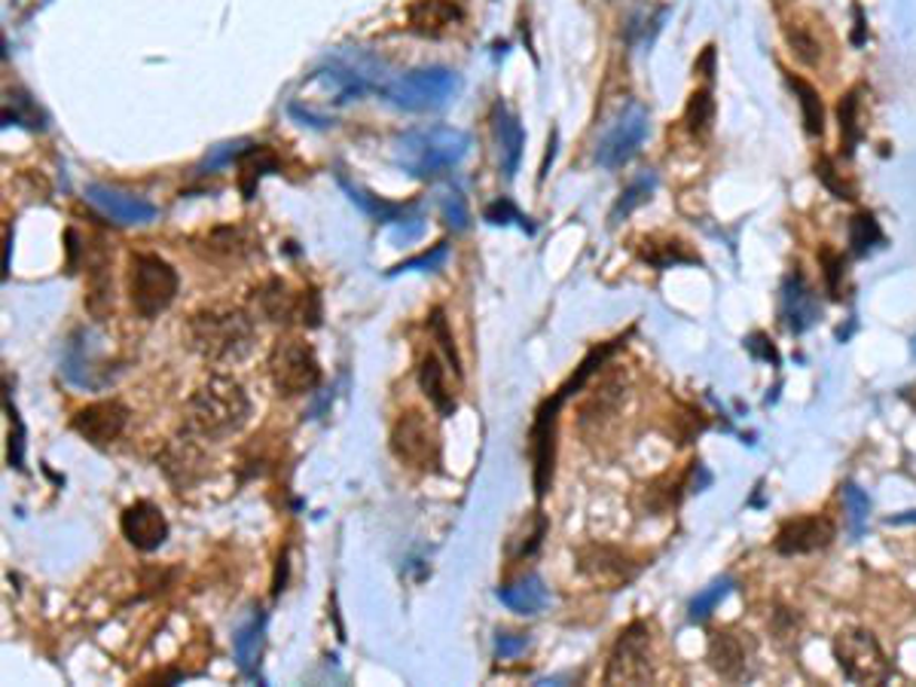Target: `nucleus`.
Segmentation results:
<instances>
[{
    "instance_id": "1",
    "label": "nucleus",
    "mask_w": 916,
    "mask_h": 687,
    "mask_svg": "<svg viewBox=\"0 0 916 687\" xmlns=\"http://www.w3.org/2000/svg\"><path fill=\"white\" fill-rule=\"evenodd\" d=\"M471 150V135L453 126H431L397 135L394 141V163L404 168L410 178L434 180L453 171Z\"/></svg>"
},
{
    "instance_id": "2",
    "label": "nucleus",
    "mask_w": 916,
    "mask_h": 687,
    "mask_svg": "<svg viewBox=\"0 0 916 687\" xmlns=\"http://www.w3.org/2000/svg\"><path fill=\"white\" fill-rule=\"evenodd\" d=\"M250 415V401L245 389L236 380L215 376L193 394L187 403V422L184 428L205 440H224L238 434Z\"/></svg>"
},
{
    "instance_id": "3",
    "label": "nucleus",
    "mask_w": 916,
    "mask_h": 687,
    "mask_svg": "<svg viewBox=\"0 0 916 687\" xmlns=\"http://www.w3.org/2000/svg\"><path fill=\"white\" fill-rule=\"evenodd\" d=\"M190 343L208 361L227 364L248 355L254 343V324L245 312L227 308V312H203L190 321Z\"/></svg>"
},
{
    "instance_id": "4",
    "label": "nucleus",
    "mask_w": 916,
    "mask_h": 687,
    "mask_svg": "<svg viewBox=\"0 0 916 687\" xmlns=\"http://www.w3.org/2000/svg\"><path fill=\"white\" fill-rule=\"evenodd\" d=\"M129 296L141 318H156L166 312L178 296V273L175 266L156 254H131L129 261Z\"/></svg>"
},
{
    "instance_id": "5",
    "label": "nucleus",
    "mask_w": 916,
    "mask_h": 687,
    "mask_svg": "<svg viewBox=\"0 0 916 687\" xmlns=\"http://www.w3.org/2000/svg\"><path fill=\"white\" fill-rule=\"evenodd\" d=\"M269 376L282 398H299L322 385V364L303 340H278L269 352Z\"/></svg>"
},
{
    "instance_id": "6",
    "label": "nucleus",
    "mask_w": 916,
    "mask_h": 687,
    "mask_svg": "<svg viewBox=\"0 0 916 687\" xmlns=\"http://www.w3.org/2000/svg\"><path fill=\"white\" fill-rule=\"evenodd\" d=\"M392 452L397 462L416 471H443V440L429 415L410 410L392 428Z\"/></svg>"
},
{
    "instance_id": "7",
    "label": "nucleus",
    "mask_w": 916,
    "mask_h": 687,
    "mask_svg": "<svg viewBox=\"0 0 916 687\" xmlns=\"http://www.w3.org/2000/svg\"><path fill=\"white\" fill-rule=\"evenodd\" d=\"M455 89H459V77L450 68H418L385 86V98L401 110L418 114V110L443 107L455 96Z\"/></svg>"
},
{
    "instance_id": "8",
    "label": "nucleus",
    "mask_w": 916,
    "mask_h": 687,
    "mask_svg": "<svg viewBox=\"0 0 916 687\" xmlns=\"http://www.w3.org/2000/svg\"><path fill=\"white\" fill-rule=\"evenodd\" d=\"M834 660L849 681L856 685H883L889 678V660L880 641L865 629H846L834 639Z\"/></svg>"
},
{
    "instance_id": "9",
    "label": "nucleus",
    "mask_w": 916,
    "mask_h": 687,
    "mask_svg": "<svg viewBox=\"0 0 916 687\" xmlns=\"http://www.w3.org/2000/svg\"><path fill=\"white\" fill-rule=\"evenodd\" d=\"M651 678V629L642 620H636L620 632L614 651L608 660L605 685H639Z\"/></svg>"
},
{
    "instance_id": "10",
    "label": "nucleus",
    "mask_w": 916,
    "mask_h": 687,
    "mask_svg": "<svg viewBox=\"0 0 916 687\" xmlns=\"http://www.w3.org/2000/svg\"><path fill=\"white\" fill-rule=\"evenodd\" d=\"M644 138H648V110L642 105H630L595 147V163L608 171L623 168L632 156L639 154Z\"/></svg>"
},
{
    "instance_id": "11",
    "label": "nucleus",
    "mask_w": 916,
    "mask_h": 687,
    "mask_svg": "<svg viewBox=\"0 0 916 687\" xmlns=\"http://www.w3.org/2000/svg\"><path fill=\"white\" fill-rule=\"evenodd\" d=\"M569 401V392H560L548 398V401L538 406L535 422H532V464H535V495L544 498L553 480V443H557V419H560L562 403Z\"/></svg>"
},
{
    "instance_id": "12",
    "label": "nucleus",
    "mask_w": 916,
    "mask_h": 687,
    "mask_svg": "<svg viewBox=\"0 0 916 687\" xmlns=\"http://www.w3.org/2000/svg\"><path fill=\"white\" fill-rule=\"evenodd\" d=\"M126 422H129V406L119 401L89 403L71 419L73 431L92 446H110L126 431Z\"/></svg>"
},
{
    "instance_id": "13",
    "label": "nucleus",
    "mask_w": 916,
    "mask_h": 687,
    "mask_svg": "<svg viewBox=\"0 0 916 687\" xmlns=\"http://www.w3.org/2000/svg\"><path fill=\"white\" fill-rule=\"evenodd\" d=\"M119 529H122V538L135 550H141V553H154V550L166 544L168 538L166 513L156 508L154 501H135V504H129V508L122 510V517H119Z\"/></svg>"
},
{
    "instance_id": "14",
    "label": "nucleus",
    "mask_w": 916,
    "mask_h": 687,
    "mask_svg": "<svg viewBox=\"0 0 916 687\" xmlns=\"http://www.w3.org/2000/svg\"><path fill=\"white\" fill-rule=\"evenodd\" d=\"M834 534H837V526L828 517L812 513V517L788 520L776 534L774 547L776 553H782V557H800V553L825 550L834 541Z\"/></svg>"
},
{
    "instance_id": "15",
    "label": "nucleus",
    "mask_w": 916,
    "mask_h": 687,
    "mask_svg": "<svg viewBox=\"0 0 916 687\" xmlns=\"http://www.w3.org/2000/svg\"><path fill=\"white\" fill-rule=\"evenodd\" d=\"M83 196L89 205H96L98 212L119 226L150 224L156 217L154 202L141 199V196H131V193L114 190V187H105V184H89Z\"/></svg>"
},
{
    "instance_id": "16",
    "label": "nucleus",
    "mask_w": 916,
    "mask_h": 687,
    "mask_svg": "<svg viewBox=\"0 0 916 687\" xmlns=\"http://www.w3.org/2000/svg\"><path fill=\"white\" fill-rule=\"evenodd\" d=\"M581 571L599 587L618 590L623 583L636 578L639 566L627 553H620L614 547H587L581 553Z\"/></svg>"
},
{
    "instance_id": "17",
    "label": "nucleus",
    "mask_w": 916,
    "mask_h": 687,
    "mask_svg": "<svg viewBox=\"0 0 916 687\" xmlns=\"http://www.w3.org/2000/svg\"><path fill=\"white\" fill-rule=\"evenodd\" d=\"M263 312L273 321H303L315 327L322 321V306L315 294H290L282 282H269L260 294Z\"/></svg>"
},
{
    "instance_id": "18",
    "label": "nucleus",
    "mask_w": 916,
    "mask_h": 687,
    "mask_svg": "<svg viewBox=\"0 0 916 687\" xmlns=\"http://www.w3.org/2000/svg\"><path fill=\"white\" fill-rule=\"evenodd\" d=\"M464 12H467V0H413L406 19L416 35L441 37L462 22Z\"/></svg>"
},
{
    "instance_id": "19",
    "label": "nucleus",
    "mask_w": 916,
    "mask_h": 687,
    "mask_svg": "<svg viewBox=\"0 0 916 687\" xmlns=\"http://www.w3.org/2000/svg\"><path fill=\"white\" fill-rule=\"evenodd\" d=\"M492 131H495V144H499V163L504 178H513L516 168H520V156H523L525 131L520 117L513 114L508 105L492 107Z\"/></svg>"
},
{
    "instance_id": "20",
    "label": "nucleus",
    "mask_w": 916,
    "mask_h": 687,
    "mask_svg": "<svg viewBox=\"0 0 916 687\" xmlns=\"http://www.w3.org/2000/svg\"><path fill=\"white\" fill-rule=\"evenodd\" d=\"M782 318L791 333L809 331L819 318V300L800 273H791L782 285Z\"/></svg>"
},
{
    "instance_id": "21",
    "label": "nucleus",
    "mask_w": 916,
    "mask_h": 687,
    "mask_svg": "<svg viewBox=\"0 0 916 687\" xmlns=\"http://www.w3.org/2000/svg\"><path fill=\"white\" fill-rule=\"evenodd\" d=\"M499 602L504 608H511L513 615H525L532 617L538 611H544L550 602V590L544 587V581L538 575H525L516 583H508V587H499L495 590Z\"/></svg>"
},
{
    "instance_id": "22",
    "label": "nucleus",
    "mask_w": 916,
    "mask_h": 687,
    "mask_svg": "<svg viewBox=\"0 0 916 687\" xmlns=\"http://www.w3.org/2000/svg\"><path fill=\"white\" fill-rule=\"evenodd\" d=\"M336 184L343 187L348 202L357 205V208L367 214V217H373L376 224H401V220H413L406 205H394V202L380 199V196H373V193H367L364 187H357V184H352V180L343 178V175H336Z\"/></svg>"
},
{
    "instance_id": "23",
    "label": "nucleus",
    "mask_w": 916,
    "mask_h": 687,
    "mask_svg": "<svg viewBox=\"0 0 916 687\" xmlns=\"http://www.w3.org/2000/svg\"><path fill=\"white\" fill-rule=\"evenodd\" d=\"M273 171H278V156L266 144H250L248 150L238 156V187L245 193V199H254L257 184Z\"/></svg>"
},
{
    "instance_id": "24",
    "label": "nucleus",
    "mask_w": 916,
    "mask_h": 687,
    "mask_svg": "<svg viewBox=\"0 0 916 687\" xmlns=\"http://www.w3.org/2000/svg\"><path fill=\"white\" fill-rule=\"evenodd\" d=\"M263 636H266V617L263 615H254L236 632V664L245 676H254L257 666H260Z\"/></svg>"
},
{
    "instance_id": "25",
    "label": "nucleus",
    "mask_w": 916,
    "mask_h": 687,
    "mask_svg": "<svg viewBox=\"0 0 916 687\" xmlns=\"http://www.w3.org/2000/svg\"><path fill=\"white\" fill-rule=\"evenodd\" d=\"M418 385H422L425 398L434 403V410H437V413L441 415L455 413V398H453V392L446 389V380H443L441 357L429 355L425 361H422V367H418Z\"/></svg>"
},
{
    "instance_id": "26",
    "label": "nucleus",
    "mask_w": 916,
    "mask_h": 687,
    "mask_svg": "<svg viewBox=\"0 0 916 687\" xmlns=\"http://www.w3.org/2000/svg\"><path fill=\"white\" fill-rule=\"evenodd\" d=\"M709 660L718 676L739 678L742 666H746V648L733 632H715L709 641Z\"/></svg>"
},
{
    "instance_id": "27",
    "label": "nucleus",
    "mask_w": 916,
    "mask_h": 687,
    "mask_svg": "<svg viewBox=\"0 0 916 687\" xmlns=\"http://www.w3.org/2000/svg\"><path fill=\"white\" fill-rule=\"evenodd\" d=\"M788 86L795 89V96H798L800 101V114H804V129H807V135L809 138H821V131H825V107H821L819 92H816L807 80L795 77V73H788Z\"/></svg>"
},
{
    "instance_id": "28",
    "label": "nucleus",
    "mask_w": 916,
    "mask_h": 687,
    "mask_svg": "<svg viewBox=\"0 0 916 687\" xmlns=\"http://www.w3.org/2000/svg\"><path fill=\"white\" fill-rule=\"evenodd\" d=\"M849 245H853V254H858V257H865L874 248H880L883 233L880 224L874 220V214L861 212L849 220Z\"/></svg>"
},
{
    "instance_id": "29",
    "label": "nucleus",
    "mask_w": 916,
    "mask_h": 687,
    "mask_svg": "<svg viewBox=\"0 0 916 687\" xmlns=\"http://www.w3.org/2000/svg\"><path fill=\"white\" fill-rule=\"evenodd\" d=\"M858 96L861 89H849L837 107V117H840V135H844V154H856L858 141H861V126H858Z\"/></svg>"
},
{
    "instance_id": "30",
    "label": "nucleus",
    "mask_w": 916,
    "mask_h": 687,
    "mask_svg": "<svg viewBox=\"0 0 916 687\" xmlns=\"http://www.w3.org/2000/svg\"><path fill=\"white\" fill-rule=\"evenodd\" d=\"M712 119H715V98L709 89H700V92H693L688 101V107H684V122H688L690 135H697V138H702L706 131L712 129Z\"/></svg>"
},
{
    "instance_id": "31",
    "label": "nucleus",
    "mask_w": 916,
    "mask_h": 687,
    "mask_svg": "<svg viewBox=\"0 0 916 687\" xmlns=\"http://www.w3.org/2000/svg\"><path fill=\"white\" fill-rule=\"evenodd\" d=\"M642 261H648L651 266H657V269H672V266H679V263H697V257H693L690 251H684L681 242H663V245L644 242Z\"/></svg>"
},
{
    "instance_id": "32",
    "label": "nucleus",
    "mask_w": 916,
    "mask_h": 687,
    "mask_svg": "<svg viewBox=\"0 0 916 687\" xmlns=\"http://www.w3.org/2000/svg\"><path fill=\"white\" fill-rule=\"evenodd\" d=\"M733 590V578H715L706 590H700L690 602V620H706L721 605L727 592Z\"/></svg>"
},
{
    "instance_id": "33",
    "label": "nucleus",
    "mask_w": 916,
    "mask_h": 687,
    "mask_svg": "<svg viewBox=\"0 0 916 687\" xmlns=\"http://www.w3.org/2000/svg\"><path fill=\"white\" fill-rule=\"evenodd\" d=\"M840 495H844V504H846V510H849V526H853V534L861 538V534H865V526H868L870 498L865 495L856 483H844Z\"/></svg>"
},
{
    "instance_id": "34",
    "label": "nucleus",
    "mask_w": 916,
    "mask_h": 687,
    "mask_svg": "<svg viewBox=\"0 0 916 687\" xmlns=\"http://www.w3.org/2000/svg\"><path fill=\"white\" fill-rule=\"evenodd\" d=\"M446 257H450V245H446V242H437V245H434L431 251H425V254H418V257H410V261L397 263L388 275L434 273V269H441L443 263H446Z\"/></svg>"
},
{
    "instance_id": "35",
    "label": "nucleus",
    "mask_w": 916,
    "mask_h": 687,
    "mask_svg": "<svg viewBox=\"0 0 916 687\" xmlns=\"http://www.w3.org/2000/svg\"><path fill=\"white\" fill-rule=\"evenodd\" d=\"M654 175H642V178L632 184L630 190L620 193L618 205H614V212H611V224H620V217H627L636 205H642V202L651 196V190H654Z\"/></svg>"
},
{
    "instance_id": "36",
    "label": "nucleus",
    "mask_w": 916,
    "mask_h": 687,
    "mask_svg": "<svg viewBox=\"0 0 916 687\" xmlns=\"http://www.w3.org/2000/svg\"><path fill=\"white\" fill-rule=\"evenodd\" d=\"M483 220H486V224H492V226L520 224L523 229H529V233H535V226L525 224L529 217H523V214H520V208H516L511 199H499V202H492V205H486V212H483Z\"/></svg>"
},
{
    "instance_id": "37",
    "label": "nucleus",
    "mask_w": 916,
    "mask_h": 687,
    "mask_svg": "<svg viewBox=\"0 0 916 687\" xmlns=\"http://www.w3.org/2000/svg\"><path fill=\"white\" fill-rule=\"evenodd\" d=\"M429 324H431V333H434V340L441 343V349L446 352V357L453 361L455 376H462V361H459V352H455L453 333H450V324H446V315H443V308H434V312H431Z\"/></svg>"
},
{
    "instance_id": "38",
    "label": "nucleus",
    "mask_w": 916,
    "mask_h": 687,
    "mask_svg": "<svg viewBox=\"0 0 916 687\" xmlns=\"http://www.w3.org/2000/svg\"><path fill=\"white\" fill-rule=\"evenodd\" d=\"M250 144L248 141H227V144H217V147H211V154L205 156L203 166H199V171H217V168L229 166V163H238V156L248 150Z\"/></svg>"
},
{
    "instance_id": "39",
    "label": "nucleus",
    "mask_w": 916,
    "mask_h": 687,
    "mask_svg": "<svg viewBox=\"0 0 916 687\" xmlns=\"http://www.w3.org/2000/svg\"><path fill=\"white\" fill-rule=\"evenodd\" d=\"M816 178H819L821 184H825V187H828V190L837 196V199H846V202L856 199V190H853V187H849L846 180L837 178V171H834V163L828 159V156L816 159Z\"/></svg>"
},
{
    "instance_id": "40",
    "label": "nucleus",
    "mask_w": 916,
    "mask_h": 687,
    "mask_svg": "<svg viewBox=\"0 0 916 687\" xmlns=\"http://www.w3.org/2000/svg\"><path fill=\"white\" fill-rule=\"evenodd\" d=\"M441 212H443V220L453 226L455 233H462V229H467V224H471L467 202H464L462 193H446L441 202Z\"/></svg>"
},
{
    "instance_id": "41",
    "label": "nucleus",
    "mask_w": 916,
    "mask_h": 687,
    "mask_svg": "<svg viewBox=\"0 0 916 687\" xmlns=\"http://www.w3.org/2000/svg\"><path fill=\"white\" fill-rule=\"evenodd\" d=\"M788 43H791V52H798V59L804 61V65H809V68L819 65V43H816L807 31L788 28Z\"/></svg>"
},
{
    "instance_id": "42",
    "label": "nucleus",
    "mask_w": 916,
    "mask_h": 687,
    "mask_svg": "<svg viewBox=\"0 0 916 687\" xmlns=\"http://www.w3.org/2000/svg\"><path fill=\"white\" fill-rule=\"evenodd\" d=\"M525 648H529V636H523V632H499V639H495V657L499 660H513Z\"/></svg>"
},
{
    "instance_id": "43",
    "label": "nucleus",
    "mask_w": 916,
    "mask_h": 687,
    "mask_svg": "<svg viewBox=\"0 0 916 687\" xmlns=\"http://www.w3.org/2000/svg\"><path fill=\"white\" fill-rule=\"evenodd\" d=\"M821 266H825V278H828V287H831L834 296H840V275H844V257L834 254L831 248H821Z\"/></svg>"
},
{
    "instance_id": "44",
    "label": "nucleus",
    "mask_w": 916,
    "mask_h": 687,
    "mask_svg": "<svg viewBox=\"0 0 916 687\" xmlns=\"http://www.w3.org/2000/svg\"><path fill=\"white\" fill-rule=\"evenodd\" d=\"M7 413L16 419V434H10V464L16 468V471H22V468H24V428H22V422H19V415H16V410H12L10 403H7Z\"/></svg>"
},
{
    "instance_id": "45",
    "label": "nucleus",
    "mask_w": 916,
    "mask_h": 687,
    "mask_svg": "<svg viewBox=\"0 0 916 687\" xmlns=\"http://www.w3.org/2000/svg\"><path fill=\"white\" fill-rule=\"evenodd\" d=\"M746 349H749L755 357H761V361L779 364V352H776L774 343H770V340H767L764 333H751L749 340H746Z\"/></svg>"
},
{
    "instance_id": "46",
    "label": "nucleus",
    "mask_w": 916,
    "mask_h": 687,
    "mask_svg": "<svg viewBox=\"0 0 916 687\" xmlns=\"http://www.w3.org/2000/svg\"><path fill=\"white\" fill-rule=\"evenodd\" d=\"M690 477H693V492H702V489L712 487V474L706 471V464H702V462H693V468H690Z\"/></svg>"
},
{
    "instance_id": "47",
    "label": "nucleus",
    "mask_w": 916,
    "mask_h": 687,
    "mask_svg": "<svg viewBox=\"0 0 916 687\" xmlns=\"http://www.w3.org/2000/svg\"><path fill=\"white\" fill-rule=\"evenodd\" d=\"M28 114H31V117H28V119H31V129H43V122H37V117H40V114H37L35 105L28 107ZM22 117H24V114H19V110H12V114H10V110H3V126L22 122Z\"/></svg>"
},
{
    "instance_id": "48",
    "label": "nucleus",
    "mask_w": 916,
    "mask_h": 687,
    "mask_svg": "<svg viewBox=\"0 0 916 687\" xmlns=\"http://www.w3.org/2000/svg\"><path fill=\"white\" fill-rule=\"evenodd\" d=\"M285 581H287V553H282V557H278V569H275V583H273L275 596L285 590Z\"/></svg>"
},
{
    "instance_id": "49",
    "label": "nucleus",
    "mask_w": 916,
    "mask_h": 687,
    "mask_svg": "<svg viewBox=\"0 0 916 687\" xmlns=\"http://www.w3.org/2000/svg\"><path fill=\"white\" fill-rule=\"evenodd\" d=\"M712 65H715V47H706L702 59L697 61V73H702V77H712Z\"/></svg>"
},
{
    "instance_id": "50",
    "label": "nucleus",
    "mask_w": 916,
    "mask_h": 687,
    "mask_svg": "<svg viewBox=\"0 0 916 687\" xmlns=\"http://www.w3.org/2000/svg\"><path fill=\"white\" fill-rule=\"evenodd\" d=\"M853 43H856V47L865 43V19H861V10H856V35H853Z\"/></svg>"
},
{
    "instance_id": "51",
    "label": "nucleus",
    "mask_w": 916,
    "mask_h": 687,
    "mask_svg": "<svg viewBox=\"0 0 916 687\" xmlns=\"http://www.w3.org/2000/svg\"><path fill=\"white\" fill-rule=\"evenodd\" d=\"M889 526H905V522H916V510H905V513H898V517H889Z\"/></svg>"
}]
</instances>
